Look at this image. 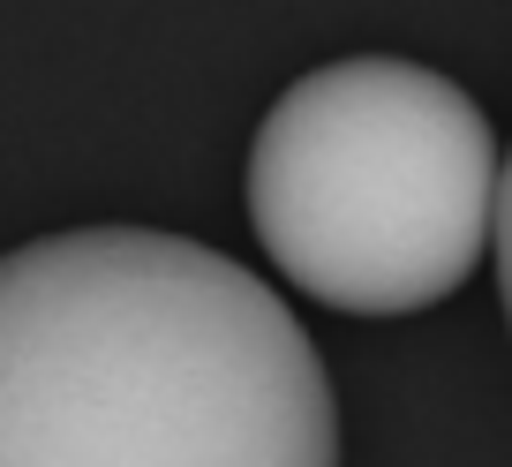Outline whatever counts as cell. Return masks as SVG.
I'll return each instance as SVG.
<instances>
[{
    "label": "cell",
    "mask_w": 512,
    "mask_h": 467,
    "mask_svg": "<svg viewBox=\"0 0 512 467\" xmlns=\"http://www.w3.org/2000/svg\"><path fill=\"white\" fill-rule=\"evenodd\" d=\"M505 151L445 68L347 53L294 76L249 144V226L324 309L415 317L497 257Z\"/></svg>",
    "instance_id": "obj_2"
},
{
    "label": "cell",
    "mask_w": 512,
    "mask_h": 467,
    "mask_svg": "<svg viewBox=\"0 0 512 467\" xmlns=\"http://www.w3.org/2000/svg\"><path fill=\"white\" fill-rule=\"evenodd\" d=\"M497 294H505V324H512V151H505V204H497Z\"/></svg>",
    "instance_id": "obj_3"
},
{
    "label": "cell",
    "mask_w": 512,
    "mask_h": 467,
    "mask_svg": "<svg viewBox=\"0 0 512 467\" xmlns=\"http://www.w3.org/2000/svg\"><path fill=\"white\" fill-rule=\"evenodd\" d=\"M0 467H339V407L249 264L68 226L0 272Z\"/></svg>",
    "instance_id": "obj_1"
}]
</instances>
